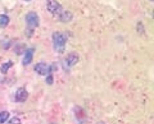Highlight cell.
I'll use <instances>...</instances> for the list:
<instances>
[{"label": "cell", "mask_w": 154, "mask_h": 124, "mask_svg": "<svg viewBox=\"0 0 154 124\" xmlns=\"http://www.w3.org/2000/svg\"><path fill=\"white\" fill-rule=\"evenodd\" d=\"M35 71H36V73H38V74H41V76L50 74V67L46 63H38V64H36Z\"/></svg>", "instance_id": "277c9868"}, {"label": "cell", "mask_w": 154, "mask_h": 124, "mask_svg": "<svg viewBox=\"0 0 154 124\" xmlns=\"http://www.w3.org/2000/svg\"><path fill=\"white\" fill-rule=\"evenodd\" d=\"M8 119H9V113H8V111H3V113H0V124L5 123Z\"/></svg>", "instance_id": "30bf717a"}, {"label": "cell", "mask_w": 154, "mask_h": 124, "mask_svg": "<svg viewBox=\"0 0 154 124\" xmlns=\"http://www.w3.org/2000/svg\"><path fill=\"white\" fill-rule=\"evenodd\" d=\"M46 83L53 84V76L52 74H48V77H46Z\"/></svg>", "instance_id": "4fadbf2b"}, {"label": "cell", "mask_w": 154, "mask_h": 124, "mask_svg": "<svg viewBox=\"0 0 154 124\" xmlns=\"http://www.w3.org/2000/svg\"><path fill=\"white\" fill-rule=\"evenodd\" d=\"M98 124H104V123H103V122H99V123H98Z\"/></svg>", "instance_id": "5bb4252c"}, {"label": "cell", "mask_w": 154, "mask_h": 124, "mask_svg": "<svg viewBox=\"0 0 154 124\" xmlns=\"http://www.w3.org/2000/svg\"><path fill=\"white\" fill-rule=\"evenodd\" d=\"M28 97V92H27L26 88H18L17 92H15V101L17 102H23V101H26V99Z\"/></svg>", "instance_id": "5b68a950"}, {"label": "cell", "mask_w": 154, "mask_h": 124, "mask_svg": "<svg viewBox=\"0 0 154 124\" xmlns=\"http://www.w3.org/2000/svg\"><path fill=\"white\" fill-rule=\"evenodd\" d=\"M78 60H80V58L77 53H69L67 58H65V63H67L68 67H73L75 64L78 63Z\"/></svg>", "instance_id": "8992f818"}, {"label": "cell", "mask_w": 154, "mask_h": 124, "mask_svg": "<svg viewBox=\"0 0 154 124\" xmlns=\"http://www.w3.org/2000/svg\"><path fill=\"white\" fill-rule=\"evenodd\" d=\"M150 1H153V0H150Z\"/></svg>", "instance_id": "2e32d148"}, {"label": "cell", "mask_w": 154, "mask_h": 124, "mask_svg": "<svg viewBox=\"0 0 154 124\" xmlns=\"http://www.w3.org/2000/svg\"><path fill=\"white\" fill-rule=\"evenodd\" d=\"M32 58H33V49L26 50L25 58H23V64H25V65H28L31 61H32Z\"/></svg>", "instance_id": "ba28073f"}, {"label": "cell", "mask_w": 154, "mask_h": 124, "mask_svg": "<svg viewBox=\"0 0 154 124\" xmlns=\"http://www.w3.org/2000/svg\"><path fill=\"white\" fill-rule=\"evenodd\" d=\"M25 1H31V0H25Z\"/></svg>", "instance_id": "9a60e30c"}, {"label": "cell", "mask_w": 154, "mask_h": 124, "mask_svg": "<svg viewBox=\"0 0 154 124\" xmlns=\"http://www.w3.org/2000/svg\"><path fill=\"white\" fill-rule=\"evenodd\" d=\"M53 41H54L55 49H59L62 51V50H63V46L65 44V36L60 32H54L53 33Z\"/></svg>", "instance_id": "6da1fadb"}, {"label": "cell", "mask_w": 154, "mask_h": 124, "mask_svg": "<svg viewBox=\"0 0 154 124\" xmlns=\"http://www.w3.org/2000/svg\"><path fill=\"white\" fill-rule=\"evenodd\" d=\"M72 18H73V14L71 13V12H68V10L62 12V13L59 14V21H60V22H64V23L71 22Z\"/></svg>", "instance_id": "52a82bcc"}, {"label": "cell", "mask_w": 154, "mask_h": 124, "mask_svg": "<svg viewBox=\"0 0 154 124\" xmlns=\"http://www.w3.org/2000/svg\"><path fill=\"white\" fill-rule=\"evenodd\" d=\"M46 8L52 14H60L62 13V5L57 0H48Z\"/></svg>", "instance_id": "3957f363"}, {"label": "cell", "mask_w": 154, "mask_h": 124, "mask_svg": "<svg viewBox=\"0 0 154 124\" xmlns=\"http://www.w3.org/2000/svg\"><path fill=\"white\" fill-rule=\"evenodd\" d=\"M26 22H27V26L32 30V28H35V27L38 26L40 19H38V15L35 13V12H30V13L26 15Z\"/></svg>", "instance_id": "7a4b0ae2"}, {"label": "cell", "mask_w": 154, "mask_h": 124, "mask_svg": "<svg viewBox=\"0 0 154 124\" xmlns=\"http://www.w3.org/2000/svg\"><path fill=\"white\" fill-rule=\"evenodd\" d=\"M9 25V17L5 14H1L0 15V27H5Z\"/></svg>", "instance_id": "9c48e42d"}, {"label": "cell", "mask_w": 154, "mask_h": 124, "mask_svg": "<svg viewBox=\"0 0 154 124\" xmlns=\"http://www.w3.org/2000/svg\"><path fill=\"white\" fill-rule=\"evenodd\" d=\"M12 65H13V63H12V61H8V63L3 64V65H1V68H0V69H1V72H3V73H7V72H8V69H9V68L12 67Z\"/></svg>", "instance_id": "8fae6325"}, {"label": "cell", "mask_w": 154, "mask_h": 124, "mask_svg": "<svg viewBox=\"0 0 154 124\" xmlns=\"http://www.w3.org/2000/svg\"><path fill=\"white\" fill-rule=\"evenodd\" d=\"M8 124H21V120H19V118H12Z\"/></svg>", "instance_id": "7c38bea8"}]
</instances>
